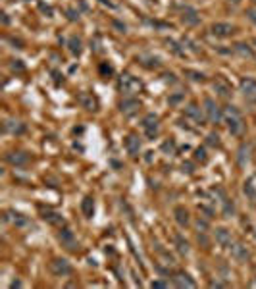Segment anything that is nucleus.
<instances>
[{"label":"nucleus","instance_id":"obj_14","mask_svg":"<svg viewBox=\"0 0 256 289\" xmlns=\"http://www.w3.org/2000/svg\"><path fill=\"white\" fill-rule=\"evenodd\" d=\"M4 220L12 222V224H14V226H18V228H23V226H27V224H29V220L25 218V216H23V214H19V212H14V210L6 212Z\"/></svg>","mask_w":256,"mask_h":289},{"label":"nucleus","instance_id":"obj_35","mask_svg":"<svg viewBox=\"0 0 256 289\" xmlns=\"http://www.w3.org/2000/svg\"><path fill=\"white\" fill-rule=\"evenodd\" d=\"M254 2H256V0H254Z\"/></svg>","mask_w":256,"mask_h":289},{"label":"nucleus","instance_id":"obj_18","mask_svg":"<svg viewBox=\"0 0 256 289\" xmlns=\"http://www.w3.org/2000/svg\"><path fill=\"white\" fill-rule=\"evenodd\" d=\"M216 241H218L222 247H231V231H228L226 228H220L216 230Z\"/></svg>","mask_w":256,"mask_h":289},{"label":"nucleus","instance_id":"obj_9","mask_svg":"<svg viewBox=\"0 0 256 289\" xmlns=\"http://www.w3.org/2000/svg\"><path fill=\"white\" fill-rule=\"evenodd\" d=\"M231 249V255H233V259L239 260V262H247L248 257H250V250L243 245V243H235V245H231L229 247Z\"/></svg>","mask_w":256,"mask_h":289},{"label":"nucleus","instance_id":"obj_23","mask_svg":"<svg viewBox=\"0 0 256 289\" xmlns=\"http://www.w3.org/2000/svg\"><path fill=\"white\" fill-rule=\"evenodd\" d=\"M183 21L187 23V25H197L199 23V16H197V12L191 8H185L183 12Z\"/></svg>","mask_w":256,"mask_h":289},{"label":"nucleus","instance_id":"obj_2","mask_svg":"<svg viewBox=\"0 0 256 289\" xmlns=\"http://www.w3.org/2000/svg\"><path fill=\"white\" fill-rule=\"evenodd\" d=\"M120 91L124 93L125 96H133L135 93H139L142 89V83L137 79V77L129 76V74H124V76L120 77Z\"/></svg>","mask_w":256,"mask_h":289},{"label":"nucleus","instance_id":"obj_16","mask_svg":"<svg viewBox=\"0 0 256 289\" xmlns=\"http://www.w3.org/2000/svg\"><path fill=\"white\" fill-rule=\"evenodd\" d=\"M139 100L137 98H133V96H127V98H124V102H122V112H124L125 116H131L133 112H137V108H139Z\"/></svg>","mask_w":256,"mask_h":289},{"label":"nucleus","instance_id":"obj_22","mask_svg":"<svg viewBox=\"0 0 256 289\" xmlns=\"http://www.w3.org/2000/svg\"><path fill=\"white\" fill-rule=\"evenodd\" d=\"M81 210H83V214H85L87 218H91L93 212H95V201H93L91 197H85L83 202H81Z\"/></svg>","mask_w":256,"mask_h":289},{"label":"nucleus","instance_id":"obj_33","mask_svg":"<svg viewBox=\"0 0 256 289\" xmlns=\"http://www.w3.org/2000/svg\"><path fill=\"white\" fill-rule=\"evenodd\" d=\"M252 50H254V60H256V39H252Z\"/></svg>","mask_w":256,"mask_h":289},{"label":"nucleus","instance_id":"obj_19","mask_svg":"<svg viewBox=\"0 0 256 289\" xmlns=\"http://www.w3.org/2000/svg\"><path fill=\"white\" fill-rule=\"evenodd\" d=\"M173 214H175V222L179 224V226H189V212H187V208H183V206H175L173 208Z\"/></svg>","mask_w":256,"mask_h":289},{"label":"nucleus","instance_id":"obj_17","mask_svg":"<svg viewBox=\"0 0 256 289\" xmlns=\"http://www.w3.org/2000/svg\"><path fill=\"white\" fill-rule=\"evenodd\" d=\"M43 218H45L50 226H56V228H62V226L66 224V218H64L62 214H58V212H45Z\"/></svg>","mask_w":256,"mask_h":289},{"label":"nucleus","instance_id":"obj_31","mask_svg":"<svg viewBox=\"0 0 256 289\" xmlns=\"http://www.w3.org/2000/svg\"><path fill=\"white\" fill-rule=\"evenodd\" d=\"M170 283L168 281H162V279H158V281H152V287H168Z\"/></svg>","mask_w":256,"mask_h":289},{"label":"nucleus","instance_id":"obj_25","mask_svg":"<svg viewBox=\"0 0 256 289\" xmlns=\"http://www.w3.org/2000/svg\"><path fill=\"white\" fill-rule=\"evenodd\" d=\"M243 189H245V195H247L248 199L256 201V189H254V185H252V183L247 182V183H245V187H243Z\"/></svg>","mask_w":256,"mask_h":289},{"label":"nucleus","instance_id":"obj_27","mask_svg":"<svg viewBox=\"0 0 256 289\" xmlns=\"http://www.w3.org/2000/svg\"><path fill=\"white\" fill-rule=\"evenodd\" d=\"M195 158L204 164L206 160H208V156H206V151H204V149H197V154H195Z\"/></svg>","mask_w":256,"mask_h":289},{"label":"nucleus","instance_id":"obj_32","mask_svg":"<svg viewBox=\"0 0 256 289\" xmlns=\"http://www.w3.org/2000/svg\"><path fill=\"white\" fill-rule=\"evenodd\" d=\"M197 228H199V230H206V222H197Z\"/></svg>","mask_w":256,"mask_h":289},{"label":"nucleus","instance_id":"obj_6","mask_svg":"<svg viewBox=\"0 0 256 289\" xmlns=\"http://www.w3.org/2000/svg\"><path fill=\"white\" fill-rule=\"evenodd\" d=\"M241 93L243 96L250 100V102H256V79L252 77H243L241 79Z\"/></svg>","mask_w":256,"mask_h":289},{"label":"nucleus","instance_id":"obj_1","mask_svg":"<svg viewBox=\"0 0 256 289\" xmlns=\"http://www.w3.org/2000/svg\"><path fill=\"white\" fill-rule=\"evenodd\" d=\"M224 122L228 124V129L231 135H243L245 131V120H243V116L239 112L235 106H226L224 108Z\"/></svg>","mask_w":256,"mask_h":289},{"label":"nucleus","instance_id":"obj_10","mask_svg":"<svg viewBox=\"0 0 256 289\" xmlns=\"http://www.w3.org/2000/svg\"><path fill=\"white\" fill-rule=\"evenodd\" d=\"M185 116H187V118H191V120H195L197 124H202V120L206 118V116H204V108H200V106L195 104V102H191V104L187 106Z\"/></svg>","mask_w":256,"mask_h":289},{"label":"nucleus","instance_id":"obj_8","mask_svg":"<svg viewBox=\"0 0 256 289\" xmlns=\"http://www.w3.org/2000/svg\"><path fill=\"white\" fill-rule=\"evenodd\" d=\"M60 243L66 247L67 250H76L77 249V239H76V235H74V231H69V230H60Z\"/></svg>","mask_w":256,"mask_h":289},{"label":"nucleus","instance_id":"obj_24","mask_svg":"<svg viewBox=\"0 0 256 289\" xmlns=\"http://www.w3.org/2000/svg\"><path fill=\"white\" fill-rule=\"evenodd\" d=\"M67 47H69V52H71L74 56H79V54H81V39L71 37L67 41Z\"/></svg>","mask_w":256,"mask_h":289},{"label":"nucleus","instance_id":"obj_21","mask_svg":"<svg viewBox=\"0 0 256 289\" xmlns=\"http://www.w3.org/2000/svg\"><path fill=\"white\" fill-rule=\"evenodd\" d=\"M235 52L243 58H254L252 45H247V43H237V45H235Z\"/></svg>","mask_w":256,"mask_h":289},{"label":"nucleus","instance_id":"obj_20","mask_svg":"<svg viewBox=\"0 0 256 289\" xmlns=\"http://www.w3.org/2000/svg\"><path fill=\"white\" fill-rule=\"evenodd\" d=\"M6 160H8L10 164H14V166H23V164H27L29 156L23 153H10L6 154Z\"/></svg>","mask_w":256,"mask_h":289},{"label":"nucleus","instance_id":"obj_3","mask_svg":"<svg viewBox=\"0 0 256 289\" xmlns=\"http://www.w3.org/2000/svg\"><path fill=\"white\" fill-rule=\"evenodd\" d=\"M204 116H206V120H208L210 124H218L220 120L224 118V112L220 110V106L210 96L204 98Z\"/></svg>","mask_w":256,"mask_h":289},{"label":"nucleus","instance_id":"obj_7","mask_svg":"<svg viewBox=\"0 0 256 289\" xmlns=\"http://www.w3.org/2000/svg\"><path fill=\"white\" fill-rule=\"evenodd\" d=\"M235 33V27L231 23H226V21H218L212 25V35H216L220 39H228Z\"/></svg>","mask_w":256,"mask_h":289},{"label":"nucleus","instance_id":"obj_15","mask_svg":"<svg viewBox=\"0 0 256 289\" xmlns=\"http://www.w3.org/2000/svg\"><path fill=\"white\" fill-rule=\"evenodd\" d=\"M248 160H250V144L243 143L237 151V162H239L241 168H245V166L248 164Z\"/></svg>","mask_w":256,"mask_h":289},{"label":"nucleus","instance_id":"obj_29","mask_svg":"<svg viewBox=\"0 0 256 289\" xmlns=\"http://www.w3.org/2000/svg\"><path fill=\"white\" fill-rule=\"evenodd\" d=\"M245 14H247V18L256 25V8H247V12H245Z\"/></svg>","mask_w":256,"mask_h":289},{"label":"nucleus","instance_id":"obj_4","mask_svg":"<svg viewBox=\"0 0 256 289\" xmlns=\"http://www.w3.org/2000/svg\"><path fill=\"white\" fill-rule=\"evenodd\" d=\"M158 129H160V124H158V116L156 114H147L142 118V131L149 139H154L158 135Z\"/></svg>","mask_w":256,"mask_h":289},{"label":"nucleus","instance_id":"obj_34","mask_svg":"<svg viewBox=\"0 0 256 289\" xmlns=\"http://www.w3.org/2000/svg\"><path fill=\"white\" fill-rule=\"evenodd\" d=\"M231 2H233V4H239V2H241V0H231Z\"/></svg>","mask_w":256,"mask_h":289},{"label":"nucleus","instance_id":"obj_5","mask_svg":"<svg viewBox=\"0 0 256 289\" xmlns=\"http://www.w3.org/2000/svg\"><path fill=\"white\" fill-rule=\"evenodd\" d=\"M50 270H52L54 276H62V278L74 274V268H71V264L66 259H54L50 262Z\"/></svg>","mask_w":256,"mask_h":289},{"label":"nucleus","instance_id":"obj_26","mask_svg":"<svg viewBox=\"0 0 256 289\" xmlns=\"http://www.w3.org/2000/svg\"><path fill=\"white\" fill-rule=\"evenodd\" d=\"M175 243H177V249H179L181 252H185V255L189 252V243H187V241H183V237H181V235H177V237H175Z\"/></svg>","mask_w":256,"mask_h":289},{"label":"nucleus","instance_id":"obj_30","mask_svg":"<svg viewBox=\"0 0 256 289\" xmlns=\"http://www.w3.org/2000/svg\"><path fill=\"white\" fill-rule=\"evenodd\" d=\"M208 143L214 144V147H220V137L216 133H210L208 135Z\"/></svg>","mask_w":256,"mask_h":289},{"label":"nucleus","instance_id":"obj_28","mask_svg":"<svg viewBox=\"0 0 256 289\" xmlns=\"http://www.w3.org/2000/svg\"><path fill=\"white\" fill-rule=\"evenodd\" d=\"M185 76H191V79H195V81H202V79H204L202 74H199V71H191V69L185 71Z\"/></svg>","mask_w":256,"mask_h":289},{"label":"nucleus","instance_id":"obj_12","mask_svg":"<svg viewBox=\"0 0 256 289\" xmlns=\"http://www.w3.org/2000/svg\"><path fill=\"white\" fill-rule=\"evenodd\" d=\"M125 149H127V153L131 154V156H137L139 151H141V141H139V137L137 135H127V139H125Z\"/></svg>","mask_w":256,"mask_h":289},{"label":"nucleus","instance_id":"obj_13","mask_svg":"<svg viewBox=\"0 0 256 289\" xmlns=\"http://www.w3.org/2000/svg\"><path fill=\"white\" fill-rule=\"evenodd\" d=\"M214 91H216L222 98H228V96H231V87H229V83L224 79V77H218V79L214 81Z\"/></svg>","mask_w":256,"mask_h":289},{"label":"nucleus","instance_id":"obj_11","mask_svg":"<svg viewBox=\"0 0 256 289\" xmlns=\"http://www.w3.org/2000/svg\"><path fill=\"white\" fill-rule=\"evenodd\" d=\"M173 283L177 285V287H197V283H195V279L191 278L189 274H185V272H177L175 276H173Z\"/></svg>","mask_w":256,"mask_h":289}]
</instances>
